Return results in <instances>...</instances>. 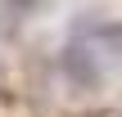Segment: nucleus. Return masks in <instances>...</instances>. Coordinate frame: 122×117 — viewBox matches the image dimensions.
I'll return each instance as SVG.
<instances>
[{"mask_svg": "<svg viewBox=\"0 0 122 117\" xmlns=\"http://www.w3.org/2000/svg\"><path fill=\"white\" fill-rule=\"evenodd\" d=\"M63 72H68L72 81H81V86H91V81L100 77V68L86 59V50H68V54H63Z\"/></svg>", "mask_w": 122, "mask_h": 117, "instance_id": "nucleus-1", "label": "nucleus"}]
</instances>
